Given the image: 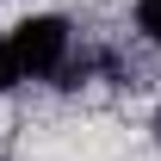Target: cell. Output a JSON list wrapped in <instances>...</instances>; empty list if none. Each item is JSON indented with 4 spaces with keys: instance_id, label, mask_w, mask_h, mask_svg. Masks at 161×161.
Segmentation results:
<instances>
[{
    "instance_id": "1",
    "label": "cell",
    "mask_w": 161,
    "mask_h": 161,
    "mask_svg": "<svg viewBox=\"0 0 161 161\" xmlns=\"http://www.w3.org/2000/svg\"><path fill=\"white\" fill-rule=\"evenodd\" d=\"M13 56H19L25 80H43V75H62V62H68V19L56 13H37V19L13 25Z\"/></svg>"
},
{
    "instance_id": "2",
    "label": "cell",
    "mask_w": 161,
    "mask_h": 161,
    "mask_svg": "<svg viewBox=\"0 0 161 161\" xmlns=\"http://www.w3.org/2000/svg\"><path fill=\"white\" fill-rule=\"evenodd\" d=\"M136 31L161 50V0H136Z\"/></svg>"
},
{
    "instance_id": "3",
    "label": "cell",
    "mask_w": 161,
    "mask_h": 161,
    "mask_svg": "<svg viewBox=\"0 0 161 161\" xmlns=\"http://www.w3.org/2000/svg\"><path fill=\"white\" fill-rule=\"evenodd\" d=\"M19 80H25V68H19V56H13V43L0 37V93H13Z\"/></svg>"
},
{
    "instance_id": "4",
    "label": "cell",
    "mask_w": 161,
    "mask_h": 161,
    "mask_svg": "<svg viewBox=\"0 0 161 161\" xmlns=\"http://www.w3.org/2000/svg\"><path fill=\"white\" fill-rule=\"evenodd\" d=\"M155 142H161V112H155Z\"/></svg>"
}]
</instances>
